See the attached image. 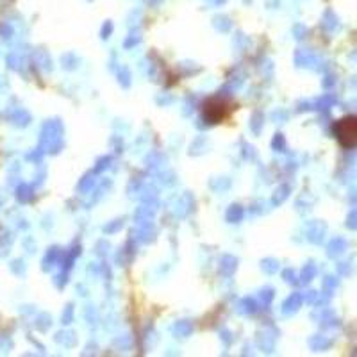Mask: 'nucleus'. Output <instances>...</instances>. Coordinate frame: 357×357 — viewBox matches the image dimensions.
<instances>
[{
    "mask_svg": "<svg viewBox=\"0 0 357 357\" xmlns=\"http://www.w3.org/2000/svg\"><path fill=\"white\" fill-rule=\"evenodd\" d=\"M202 114L207 123H220L227 116H231V104L222 98H209L202 107Z\"/></svg>",
    "mask_w": 357,
    "mask_h": 357,
    "instance_id": "1",
    "label": "nucleus"
},
{
    "mask_svg": "<svg viewBox=\"0 0 357 357\" xmlns=\"http://www.w3.org/2000/svg\"><path fill=\"white\" fill-rule=\"evenodd\" d=\"M334 132H336V136H337V139H340L341 145L347 146V149H352L357 142L356 118L349 116V118H343V120H340V122L336 123V127H334Z\"/></svg>",
    "mask_w": 357,
    "mask_h": 357,
    "instance_id": "2",
    "label": "nucleus"
}]
</instances>
